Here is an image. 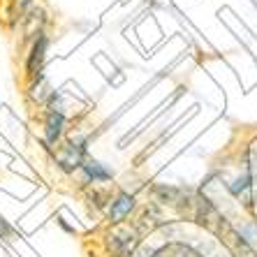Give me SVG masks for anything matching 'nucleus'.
<instances>
[{
    "label": "nucleus",
    "instance_id": "7",
    "mask_svg": "<svg viewBox=\"0 0 257 257\" xmlns=\"http://www.w3.org/2000/svg\"><path fill=\"white\" fill-rule=\"evenodd\" d=\"M12 234H14V227L5 218H0V239H7V236H12Z\"/></svg>",
    "mask_w": 257,
    "mask_h": 257
},
{
    "label": "nucleus",
    "instance_id": "1",
    "mask_svg": "<svg viewBox=\"0 0 257 257\" xmlns=\"http://www.w3.org/2000/svg\"><path fill=\"white\" fill-rule=\"evenodd\" d=\"M84 153H86V146H81V144H77L72 139V142H67L65 146L60 149L58 156H56L58 158V167L65 169V172H74L77 167L84 165Z\"/></svg>",
    "mask_w": 257,
    "mask_h": 257
},
{
    "label": "nucleus",
    "instance_id": "5",
    "mask_svg": "<svg viewBox=\"0 0 257 257\" xmlns=\"http://www.w3.org/2000/svg\"><path fill=\"white\" fill-rule=\"evenodd\" d=\"M81 169H84V174H86V179L88 181H109L111 179V172H109V169L104 167L102 162H97V160L84 162Z\"/></svg>",
    "mask_w": 257,
    "mask_h": 257
},
{
    "label": "nucleus",
    "instance_id": "6",
    "mask_svg": "<svg viewBox=\"0 0 257 257\" xmlns=\"http://www.w3.org/2000/svg\"><path fill=\"white\" fill-rule=\"evenodd\" d=\"M42 26H44V12L42 10H33L26 17V37L42 35Z\"/></svg>",
    "mask_w": 257,
    "mask_h": 257
},
{
    "label": "nucleus",
    "instance_id": "4",
    "mask_svg": "<svg viewBox=\"0 0 257 257\" xmlns=\"http://www.w3.org/2000/svg\"><path fill=\"white\" fill-rule=\"evenodd\" d=\"M63 127H65V116L60 111H49L47 120H44V130H47V142L56 144L63 137Z\"/></svg>",
    "mask_w": 257,
    "mask_h": 257
},
{
    "label": "nucleus",
    "instance_id": "3",
    "mask_svg": "<svg viewBox=\"0 0 257 257\" xmlns=\"http://www.w3.org/2000/svg\"><path fill=\"white\" fill-rule=\"evenodd\" d=\"M132 206H135V197L127 195V192H120L118 197L111 202V206H109V220L120 222L132 211Z\"/></svg>",
    "mask_w": 257,
    "mask_h": 257
},
{
    "label": "nucleus",
    "instance_id": "2",
    "mask_svg": "<svg viewBox=\"0 0 257 257\" xmlns=\"http://www.w3.org/2000/svg\"><path fill=\"white\" fill-rule=\"evenodd\" d=\"M47 47H49V40L44 37V33H42V35H37L35 44H33V49H30L28 63H26L30 79H40V77H42V65H44V56H47Z\"/></svg>",
    "mask_w": 257,
    "mask_h": 257
}]
</instances>
